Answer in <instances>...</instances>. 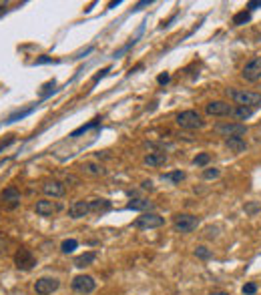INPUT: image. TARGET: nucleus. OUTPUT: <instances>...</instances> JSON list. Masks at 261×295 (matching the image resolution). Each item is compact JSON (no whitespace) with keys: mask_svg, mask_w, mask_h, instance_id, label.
Masks as SVG:
<instances>
[{"mask_svg":"<svg viewBox=\"0 0 261 295\" xmlns=\"http://www.w3.org/2000/svg\"><path fill=\"white\" fill-rule=\"evenodd\" d=\"M227 95H229L239 107H249V109H257V107H261V93L227 89Z\"/></svg>","mask_w":261,"mask_h":295,"instance_id":"nucleus-1","label":"nucleus"},{"mask_svg":"<svg viewBox=\"0 0 261 295\" xmlns=\"http://www.w3.org/2000/svg\"><path fill=\"white\" fill-rule=\"evenodd\" d=\"M175 123L181 129H185V131H197V129H203V125H205L197 111H183V113H179L175 117Z\"/></svg>","mask_w":261,"mask_h":295,"instance_id":"nucleus-2","label":"nucleus"},{"mask_svg":"<svg viewBox=\"0 0 261 295\" xmlns=\"http://www.w3.org/2000/svg\"><path fill=\"white\" fill-rule=\"evenodd\" d=\"M197 225H199V219L191 213H177L173 217V229L177 233H191L197 229Z\"/></svg>","mask_w":261,"mask_h":295,"instance_id":"nucleus-3","label":"nucleus"},{"mask_svg":"<svg viewBox=\"0 0 261 295\" xmlns=\"http://www.w3.org/2000/svg\"><path fill=\"white\" fill-rule=\"evenodd\" d=\"M215 133L225 137V139H243V135L247 133V127L241 123H219L215 125Z\"/></svg>","mask_w":261,"mask_h":295,"instance_id":"nucleus-4","label":"nucleus"},{"mask_svg":"<svg viewBox=\"0 0 261 295\" xmlns=\"http://www.w3.org/2000/svg\"><path fill=\"white\" fill-rule=\"evenodd\" d=\"M14 263H16L18 269H22V271H30V269L36 265V257L32 255L30 249L20 247V249L14 253Z\"/></svg>","mask_w":261,"mask_h":295,"instance_id":"nucleus-5","label":"nucleus"},{"mask_svg":"<svg viewBox=\"0 0 261 295\" xmlns=\"http://www.w3.org/2000/svg\"><path fill=\"white\" fill-rule=\"evenodd\" d=\"M71 287H73V291H77V293L89 295V293H93V291H95L97 283H95V279H93L91 275H77V277L73 279Z\"/></svg>","mask_w":261,"mask_h":295,"instance_id":"nucleus-6","label":"nucleus"},{"mask_svg":"<svg viewBox=\"0 0 261 295\" xmlns=\"http://www.w3.org/2000/svg\"><path fill=\"white\" fill-rule=\"evenodd\" d=\"M165 223L163 217H159L157 213H143L141 217L135 219V227L137 229H157Z\"/></svg>","mask_w":261,"mask_h":295,"instance_id":"nucleus-7","label":"nucleus"},{"mask_svg":"<svg viewBox=\"0 0 261 295\" xmlns=\"http://www.w3.org/2000/svg\"><path fill=\"white\" fill-rule=\"evenodd\" d=\"M241 77L249 83H257L261 81V56H253L245 66H243V72Z\"/></svg>","mask_w":261,"mask_h":295,"instance_id":"nucleus-8","label":"nucleus"},{"mask_svg":"<svg viewBox=\"0 0 261 295\" xmlns=\"http://www.w3.org/2000/svg\"><path fill=\"white\" fill-rule=\"evenodd\" d=\"M60 281L56 277H40L36 283H34V291L38 295H52L58 289Z\"/></svg>","mask_w":261,"mask_h":295,"instance_id":"nucleus-9","label":"nucleus"},{"mask_svg":"<svg viewBox=\"0 0 261 295\" xmlns=\"http://www.w3.org/2000/svg\"><path fill=\"white\" fill-rule=\"evenodd\" d=\"M205 111H207V115H213V117H225V115L233 113V109L227 103H223V101H211L205 107Z\"/></svg>","mask_w":261,"mask_h":295,"instance_id":"nucleus-10","label":"nucleus"},{"mask_svg":"<svg viewBox=\"0 0 261 295\" xmlns=\"http://www.w3.org/2000/svg\"><path fill=\"white\" fill-rule=\"evenodd\" d=\"M91 213V205L89 201H75L71 207H69V217L71 219H83Z\"/></svg>","mask_w":261,"mask_h":295,"instance_id":"nucleus-11","label":"nucleus"},{"mask_svg":"<svg viewBox=\"0 0 261 295\" xmlns=\"http://www.w3.org/2000/svg\"><path fill=\"white\" fill-rule=\"evenodd\" d=\"M2 201L6 203L8 209H16L20 205V191L16 187H8L2 191Z\"/></svg>","mask_w":261,"mask_h":295,"instance_id":"nucleus-12","label":"nucleus"},{"mask_svg":"<svg viewBox=\"0 0 261 295\" xmlns=\"http://www.w3.org/2000/svg\"><path fill=\"white\" fill-rule=\"evenodd\" d=\"M34 211H36L40 217H50L52 213L60 211V205H58V203H52V201L42 199V201H38V203L34 205Z\"/></svg>","mask_w":261,"mask_h":295,"instance_id":"nucleus-13","label":"nucleus"},{"mask_svg":"<svg viewBox=\"0 0 261 295\" xmlns=\"http://www.w3.org/2000/svg\"><path fill=\"white\" fill-rule=\"evenodd\" d=\"M64 185L60 183V181H46L44 185H42V193L44 195H48V197H62L64 195Z\"/></svg>","mask_w":261,"mask_h":295,"instance_id":"nucleus-14","label":"nucleus"},{"mask_svg":"<svg viewBox=\"0 0 261 295\" xmlns=\"http://www.w3.org/2000/svg\"><path fill=\"white\" fill-rule=\"evenodd\" d=\"M167 153H149V155H145V159H143V163L145 165H149V167H163L165 163H167Z\"/></svg>","mask_w":261,"mask_h":295,"instance_id":"nucleus-15","label":"nucleus"},{"mask_svg":"<svg viewBox=\"0 0 261 295\" xmlns=\"http://www.w3.org/2000/svg\"><path fill=\"white\" fill-rule=\"evenodd\" d=\"M89 205H91V213H105L111 209L109 199H93V201H89Z\"/></svg>","mask_w":261,"mask_h":295,"instance_id":"nucleus-16","label":"nucleus"},{"mask_svg":"<svg viewBox=\"0 0 261 295\" xmlns=\"http://www.w3.org/2000/svg\"><path fill=\"white\" fill-rule=\"evenodd\" d=\"M153 207H155L153 201H147V199H133L127 205V209H133V211H151Z\"/></svg>","mask_w":261,"mask_h":295,"instance_id":"nucleus-17","label":"nucleus"},{"mask_svg":"<svg viewBox=\"0 0 261 295\" xmlns=\"http://www.w3.org/2000/svg\"><path fill=\"white\" fill-rule=\"evenodd\" d=\"M83 171H85L87 175H93V177H101V175L107 173L105 167L99 165V163H85V165H83Z\"/></svg>","mask_w":261,"mask_h":295,"instance_id":"nucleus-18","label":"nucleus"},{"mask_svg":"<svg viewBox=\"0 0 261 295\" xmlns=\"http://www.w3.org/2000/svg\"><path fill=\"white\" fill-rule=\"evenodd\" d=\"M95 259H97V253H95V251H89V253H83V255H79V257L75 259V265L83 269V267L91 265V263H93Z\"/></svg>","mask_w":261,"mask_h":295,"instance_id":"nucleus-19","label":"nucleus"},{"mask_svg":"<svg viewBox=\"0 0 261 295\" xmlns=\"http://www.w3.org/2000/svg\"><path fill=\"white\" fill-rule=\"evenodd\" d=\"M225 145L231 149L233 153H243V151L247 149L245 139H239V137H237V139H227V141H225Z\"/></svg>","mask_w":261,"mask_h":295,"instance_id":"nucleus-20","label":"nucleus"},{"mask_svg":"<svg viewBox=\"0 0 261 295\" xmlns=\"http://www.w3.org/2000/svg\"><path fill=\"white\" fill-rule=\"evenodd\" d=\"M253 111L255 109H249V107H237V109H233V117L235 119H239V121H245V119H249L251 115H253Z\"/></svg>","mask_w":261,"mask_h":295,"instance_id":"nucleus-21","label":"nucleus"},{"mask_svg":"<svg viewBox=\"0 0 261 295\" xmlns=\"http://www.w3.org/2000/svg\"><path fill=\"white\" fill-rule=\"evenodd\" d=\"M36 109V105H32V107H28V109H24V111H16V113H12L4 123H14V121H18V119H24L26 115H30L32 111Z\"/></svg>","mask_w":261,"mask_h":295,"instance_id":"nucleus-22","label":"nucleus"},{"mask_svg":"<svg viewBox=\"0 0 261 295\" xmlns=\"http://www.w3.org/2000/svg\"><path fill=\"white\" fill-rule=\"evenodd\" d=\"M183 179H185L183 171H175V173H165L163 175V181H171V183H181Z\"/></svg>","mask_w":261,"mask_h":295,"instance_id":"nucleus-23","label":"nucleus"},{"mask_svg":"<svg viewBox=\"0 0 261 295\" xmlns=\"http://www.w3.org/2000/svg\"><path fill=\"white\" fill-rule=\"evenodd\" d=\"M249 18H251V14H249V10H243V12H239V14H235V18H233V24H237V26H241V24H245V22H249Z\"/></svg>","mask_w":261,"mask_h":295,"instance_id":"nucleus-24","label":"nucleus"},{"mask_svg":"<svg viewBox=\"0 0 261 295\" xmlns=\"http://www.w3.org/2000/svg\"><path fill=\"white\" fill-rule=\"evenodd\" d=\"M77 239H67V241H62V245H60V251L62 253H73L75 249H77Z\"/></svg>","mask_w":261,"mask_h":295,"instance_id":"nucleus-25","label":"nucleus"},{"mask_svg":"<svg viewBox=\"0 0 261 295\" xmlns=\"http://www.w3.org/2000/svg\"><path fill=\"white\" fill-rule=\"evenodd\" d=\"M97 125H99V119H95V121H91L89 125H83V127H81V129H77V131H73V133H71V137H79V135H83V133H87L89 129H93V127H97Z\"/></svg>","mask_w":261,"mask_h":295,"instance_id":"nucleus-26","label":"nucleus"},{"mask_svg":"<svg viewBox=\"0 0 261 295\" xmlns=\"http://www.w3.org/2000/svg\"><path fill=\"white\" fill-rule=\"evenodd\" d=\"M54 87H56V83H54V81H50V83H46V85L42 87L44 91L40 93V99H46V97H48L50 93H54Z\"/></svg>","mask_w":261,"mask_h":295,"instance_id":"nucleus-27","label":"nucleus"},{"mask_svg":"<svg viewBox=\"0 0 261 295\" xmlns=\"http://www.w3.org/2000/svg\"><path fill=\"white\" fill-rule=\"evenodd\" d=\"M219 175H221V171H219V169H215V167H213V169H205V171H203V179H217Z\"/></svg>","mask_w":261,"mask_h":295,"instance_id":"nucleus-28","label":"nucleus"},{"mask_svg":"<svg viewBox=\"0 0 261 295\" xmlns=\"http://www.w3.org/2000/svg\"><path fill=\"white\" fill-rule=\"evenodd\" d=\"M209 159H211V157H209L207 153H201V155H197V157L193 159V163H195V165H207Z\"/></svg>","mask_w":261,"mask_h":295,"instance_id":"nucleus-29","label":"nucleus"},{"mask_svg":"<svg viewBox=\"0 0 261 295\" xmlns=\"http://www.w3.org/2000/svg\"><path fill=\"white\" fill-rule=\"evenodd\" d=\"M195 255L201 257V259H209V257H211V251H209L207 247H197V249H195Z\"/></svg>","mask_w":261,"mask_h":295,"instance_id":"nucleus-30","label":"nucleus"},{"mask_svg":"<svg viewBox=\"0 0 261 295\" xmlns=\"http://www.w3.org/2000/svg\"><path fill=\"white\" fill-rule=\"evenodd\" d=\"M255 291H257V285H255V283H247V285L243 287V293L245 295H253Z\"/></svg>","mask_w":261,"mask_h":295,"instance_id":"nucleus-31","label":"nucleus"},{"mask_svg":"<svg viewBox=\"0 0 261 295\" xmlns=\"http://www.w3.org/2000/svg\"><path fill=\"white\" fill-rule=\"evenodd\" d=\"M259 209H261L259 203H251V205H247V207H245V211H247V213H257Z\"/></svg>","mask_w":261,"mask_h":295,"instance_id":"nucleus-32","label":"nucleus"},{"mask_svg":"<svg viewBox=\"0 0 261 295\" xmlns=\"http://www.w3.org/2000/svg\"><path fill=\"white\" fill-rule=\"evenodd\" d=\"M141 187H143V189H147V191H151V189H153V183H151V181H143V183H141Z\"/></svg>","mask_w":261,"mask_h":295,"instance_id":"nucleus-33","label":"nucleus"},{"mask_svg":"<svg viewBox=\"0 0 261 295\" xmlns=\"http://www.w3.org/2000/svg\"><path fill=\"white\" fill-rule=\"evenodd\" d=\"M159 83H161V85L169 83V75H167V72H165V75H161V77H159Z\"/></svg>","mask_w":261,"mask_h":295,"instance_id":"nucleus-34","label":"nucleus"},{"mask_svg":"<svg viewBox=\"0 0 261 295\" xmlns=\"http://www.w3.org/2000/svg\"><path fill=\"white\" fill-rule=\"evenodd\" d=\"M44 62H50V58H46V56H42V58H36V62H34V64H44Z\"/></svg>","mask_w":261,"mask_h":295,"instance_id":"nucleus-35","label":"nucleus"},{"mask_svg":"<svg viewBox=\"0 0 261 295\" xmlns=\"http://www.w3.org/2000/svg\"><path fill=\"white\" fill-rule=\"evenodd\" d=\"M261 2H249V10H253V8H259Z\"/></svg>","mask_w":261,"mask_h":295,"instance_id":"nucleus-36","label":"nucleus"},{"mask_svg":"<svg viewBox=\"0 0 261 295\" xmlns=\"http://www.w3.org/2000/svg\"><path fill=\"white\" fill-rule=\"evenodd\" d=\"M4 247H6V241H4V237H0V253L4 251Z\"/></svg>","mask_w":261,"mask_h":295,"instance_id":"nucleus-37","label":"nucleus"},{"mask_svg":"<svg viewBox=\"0 0 261 295\" xmlns=\"http://www.w3.org/2000/svg\"><path fill=\"white\" fill-rule=\"evenodd\" d=\"M6 12V4H0V16Z\"/></svg>","mask_w":261,"mask_h":295,"instance_id":"nucleus-38","label":"nucleus"},{"mask_svg":"<svg viewBox=\"0 0 261 295\" xmlns=\"http://www.w3.org/2000/svg\"><path fill=\"white\" fill-rule=\"evenodd\" d=\"M209 295H229L227 291H213V293H209Z\"/></svg>","mask_w":261,"mask_h":295,"instance_id":"nucleus-39","label":"nucleus"}]
</instances>
